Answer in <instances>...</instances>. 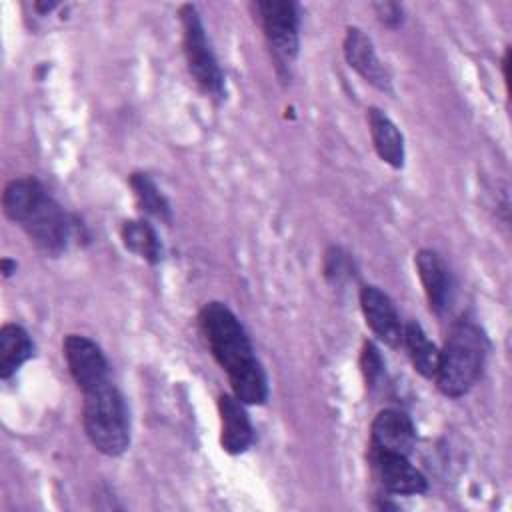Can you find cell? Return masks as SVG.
Segmentation results:
<instances>
[{
  "label": "cell",
  "mask_w": 512,
  "mask_h": 512,
  "mask_svg": "<svg viewBox=\"0 0 512 512\" xmlns=\"http://www.w3.org/2000/svg\"><path fill=\"white\" fill-rule=\"evenodd\" d=\"M372 8H374L378 20H380L384 26H388V28H398V26L402 24V20H404V10H402V6L396 4V2H388V0H384V2H374Z\"/></svg>",
  "instance_id": "21"
},
{
  "label": "cell",
  "mask_w": 512,
  "mask_h": 512,
  "mask_svg": "<svg viewBox=\"0 0 512 512\" xmlns=\"http://www.w3.org/2000/svg\"><path fill=\"white\" fill-rule=\"evenodd\" d=\"M198 320L212 356L228 374L232 394L242 404H264L268 380L236 314L222 302H208Z\"/></svg>",
  "instance_id": "1"
},
{
  "label": "cell",
  "mask_w": 512,
  "mask_h": 512,
  "mask_svg": "<svg viewBox=\"0 0 512 512\" xmlns=\"http://www.w3.org/2000/svg\"><path fill=\"white\" fill-rule=\"evenodd\" d=\"M374 452H394L408 456L416 442L412 420L400 410H380L370 428Z\"/></svg>",
  "instance_id": "10"
},
{
  "label": "cell",
  "mask_w": 512,
  "mask_h": 512,
  "mask_svg": "<svg viewBox=\"0 0 512 512\" xmlns=\"http://www.w3.org/2000/svg\"><path fill=\"white\" fill-rule=\"evenodd\" d=\"M374 462L384 488L392 494L414 496L426 492L428 482L424 474L410 464L408 456L394 452H374Z\"/></svg>",
  "instance_id": "13"
},
{
  "label": "cell",
  "mask_w": 512,
  "mask_h": 512,
  "mask_svg": "<svg viewBox=\"0 0 512 512\" xmlns=\"http://www.w3.org/2000/svg\"><path fill=\"white\" fill-rule=\"evenodd\" d=\"M128 184L132 188V194L136 198L138 208L162 222L172 220V208L166 200V196L160 192L156 182L146 174V172H132L128 178Z\"/></svg>",
  "instance_id": "18"
},
{
  "label": "cell",
  "mask_w": 512,
  "mask_h": 512,
  "mask_svg": "<svg viewBox=\"0 0 512 512\" xmlns=\"http://www.w3.org/2000/svg\"><path fill=\"white\" fill-rule=\"evenodd\" d=\"M54 6H56V2H34V8H36L40 14L50 12Z\"/></svg>",
  "instance_id": "23"
},
{
  "label": "cell",
  "mask_w": 512,
  "mask_h": 512,
  "mask_svg": "<svg viewBox=\"0 0 512 512\" xmlns=\"http://www.w3.org/2000/svg\"><path fill=\"white\" fill-rule=\"evenodd\" d=\"M82 426L104 456H120L130 446V418L120 390L106 380L82 392Z\"/></svg>",
  "instance_id": "4"
},
{
  "label": "cell",
  "mask_w": 512,
  "mask_h": 512,
  "mask_svg": "<svg viewBox=\"0 0 512 512\" xmlns=\"http://www.w3.org/2000/svg\"><path fill=\"white\" fill-rule=\"evenodd\" d=\"M2 208L42 252L56 256L66 250L72 222L36 178L22 176L8 182L2 194Z\"/></svg>",
  "instance_id": "2"
},
{
  "label": "cell",
  "mask_w": 512,
  "mask_h": 512,
  "mask_svg": "<svg viewBox=\"0 0 512 512\" xmlns=\"http://www.w3.org/2000/svg\"><path fill=\"white\" fill-rule=\"evenodd\" d=\"M324 274L332 282H342L344 278H350V260L340 248L328 250L324 260Z\"/></svg>",
  "instance_id": "20"
},
{
  "label": "cell",
  "mask_w": 512,
  "mask_h": 512,
  "mask_svg": "<svg viewBox=\"0 0 512 512\" xmlns=\"http://www.w3.org/2000/svg\"><path fill=\"white\" fill-rule=\"evenodd\" d=\"M62 354L80 392L110 380L108 360L94 340L82 334H68L62 342Z\"/></svg>",
  "instance_id": "7"
},
{
  "label": "cell",
  "mask_w": 512,
  "mask_h": 512,
  "mask_svg": "<svg viewBox=\"0 0 512 512\" xmlns=\"http://www.w3.org/2000/svg\"><path fill=\"white\" fill-rule=\"evenodd\" d=\"M256 20L262 26L276 70L290 76V68L298 56V10L294 2L260 0L252 4Z\"/></svg>",
  "instance_id": "6"
},
{
  "label": "cell",
  "mask_w": 512,
  "mask_h": 512,
  "mask_svg": "<svg viewBox=\"0 0 512 512\" xmlns=\"http://www.w3.org/2000/svg\"><path fill=\"white\" fill-rule=\"evenodd\" d=\"M402 346H406L410 362H412L414 370L420 376H424V378H434L436 376L438 360H440V350L436 348L434 342H430V338L426 336L424 328L416 320H410L404 326Z\"/></svg>",
  "instance_id": "16"
},
{
  "label": "cell",
  "mask_w": 512,
  "mask_h": 512,
  "mask_svg": "<svg viewBox=\"0 0 512 512\" xmlns=\"http://www.w3.org/2000/svg\"><path fill=\"white\" fill-rule=\"evenodd\" d=\"M486 350V336L474 322H456L440 350L438 370L434 376L438 390L450 398L464 396L482 374Z\"/></svg>",
  "instance_id": "3"
},
{
  "label": "cell",
  "mask_w": 512,
  "mask_h": 512,
  "mask_svg": "<svg viewBox=\"0 0 512 512\" xmlns=\"http://www.w3.org/2000/svg\"><path fill=\"white\" fill-rule=\"evenodd\" d=\"M180 24H182V46L188 64V72L200 90L208 96L220 98L224 94V76L218 66V60L206 38L204 24L194 4L180 6Z\"/></svg>",
  "instance_id": "5"
},
{
  "label": "cell",
  "mask_w": 512,
  "mask_h": 512,
  "mask_svg": "<svg viewBox=\"0 0 512 512\" xmlns=\"http://www.w3.org/2000/svg\"><path fill=\"white\" fill-rule=\"evenodd\" d=\"M218 416L222 450L234 456L246 452L254 440V428L244 410V404L234 394H220Z\"/></svg>",
  "instance_id": "11"
},
{
  "label": "cell",
  "mask_w": 512,
  "mask_h": 512,
  "mask_svg": "<svg viewBox=\"0 0 512 512\" xmlns=\"http://www.w3.org/2000/svg\"><path fill=\"white\" fill-rule=\"evenodd\" d=\"M416 272L422 282L430 310L442 314L452 300V276L438 252L422 248L416 258Z\"/></svg>",
  "instance_id": "12"
},
{
  "label": "cell",
  "mask_w": 512,
  "mask_h": 512,
  "mask_svg": "<svg viewBox=\"0 0 512 512\" xmlns=\"http://www.w3.org/2000/svg\"><path fill=\"white\" fill-rule=\"evenodd\" d=\"M0 272L4 278H10L16 272V262L12 258H2L0 260Z\"/></svg>",
  "instance_id": "22"
},
{
  "label": "cell",
  "mask_w": 512,
  "mask_h": 512,
  "mask_svg": "<svg viewBox=\"0 0 512 512\" xmlns=\"http://www.w3.org/2000/svg\"><path fill=\"white\" fill-rule=\"evenodd\" d=\"M360 368L364 374V382L366 386H376L378 378L382 376V356L378 352V348L372 342H364L362 346V354H360Z\"/></svg>",
  "instance_id": "19"
},
{
  "label": "cell",
  "mask_w": 512,
  "mask_h": 512,
  "mask_svg": "<svg viewBox=\"0 0 512 512\" xmlns=\"http://www.w3.org/2000/svg\"><path fill=\"white\" fill-rule=\"evenodd\" d=\"M360 308L364 314L366 324L374 332V336L384 342L390 348L402 346L404 338V326L400 322V316L388 298L386 292H382L376 286H362L360 288Z\"/></svg>",
  "instance_id": "8"
},
{
  "label": "cell",
  "mask_w": 512,
  "mask_h": 512,
  "mask_svg": "<svg viewBox=\"0 0 512 512\" xmlns=\"http://www.w3.org/2000/svg\"><path fill=\"white\" fill-rule=\"evenodd\" d=\"M344 58L350 68H354L368 84L380 92H392V80L384 64L376 56L372 40L356 26H348L344 34Z\"/></svg>",
  "instance_id": "9"
},
{
  "label": "cell",
  "mask_w": 512,
  "mask_h": 512,
  "mask_svg": "<svg viewBox=\"0 0 512 512\" xmlns=\"http://www.w3.org/2000/svg\"><path fill=\"white\" fill-rule=\"evenodd\" d=\"M120 238L126 250L140 256L142 260L156 264L162 258V244L156 230L146 220H126L120 228Z\"/></svg>",
  "instance_id": "17"
},
{
  "label": "cell",
  "mask_w": 512,
  "mask_h": 512,
  "mask_svg": "<svg viewBox=\"0 0 512 512\" xmlns=\"http://www.w3.org/2000/svg\"><path fill=\"white\" fill-rule=\"evenodd\" d=\"M368 128L372 136V144L382 162L392 168L404 166V138L398 126L378 108L368 110Z\"/></svg>",
  "instance_id": "14"
},
{
  "label": "cell",
  "mask_w": 512,
  "mask_h": 512,
  "mask_svg": "<svg viewBox=\"0 0 512 512\" xmlns=\"http://www.w3.org/2000/svg\"><path fill=\"white\" fill-rule=\"evenodd\" d=\"M34 354L30 334L14 322L0 328V378L8 380Z\"/></svg>",
  "instance_id": "15"
}]
</instances>
